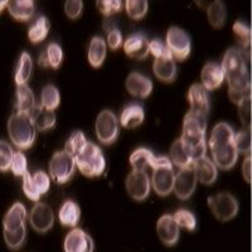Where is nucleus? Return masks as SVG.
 Segmentation results:
<instances>
[{"mask_svg": "<svg viewBox=\"0 0 252 252\" xmlns=\"http://www.w3.org/2000/svg\"><path fill=\"white\" fill-rule=\"evenodd\" d=\"M220 67L228 82L229 100L238 105L246 97H251L250 56L240 47H232L224 53Z\"/></svg>", "mask_w": 252, "mask_h": 252, "instance_id": "nucleus-1", "label": "nucleus"}, {"mask_svg": "<svg viewBox=\"0 0 252 252\" xmlns=\"http://www.w3.org/2000/svg\"><path fill=\"white\" fill-rule=\"evenodd\" d=\"M96 6L101 14L111 17L120 12L123 8V0H96Z\"/></svg>", "mask_w": 252, "mask_h": 252, "instance_id": "nucleus-41", "label": "nucleus"}, {"mask_svg": "<svg viewBox=\"0 0 252 252\" xmlns=\"http://www.w3.org/2000/svg\"><path fill=\"white\" fill-rule=\"evenodd\" d=\"M145 120L144 107L139 103H129L124 107L120 115V124L125 129H135L140 126Z\"/></svg>", "mask_w": 252, "mask_h": 252, "instance_id": "nucleus-23", "label": "nucleus"}, {"mask_svg": "<svg viewBox=\"0 0 252 252\" xmlns=\"http://www.w3.org/2000/svg\"><path fill=\"white\" fill-rule=\"evenodd\" d=\"M207 203L213 216L220 222L233 220L240 209L237 199L228 192H220L215 195H211L207 199Z\"/></svg>", "mask_w": 252, "mask_h": 252, "instance_id": "nucleus-7", "label": "nucleus"}, {"mask_svg": "<svg viewBox=\"0 0 252 252\" xmlns=\"http://www.w3.org/2000/svg\"><path fill=\"white\" fill-rule=\"evenodd\" d=\"M166 48L175 61L183 62L192 52L190 37L184 29L179 27H170L166 32Z\"/></svg>", "mask_w": 252, "mask_h": 252, "instance_id": "nucleus-8", "label": "nucleus"}, {"mask_svg": "<svg viewBox=\"0 0 252 252\" xmlns=\"http://www.w3.org/2000/svg\"><path fill=\"white\" fill-rule=\"evenodd\" d=\"M207 10V19L215 29H220L227 19V9L223 0H215Z\"/></svg>", "mask_w": 252, "mask_h": 252, "instance_id": "nucleus-32", "label": "nucleus"}, {"mask_svg": "<svg viewBox=\"0 0 252 252\" xmlns=\"http://www.w3.org/2000/svg\"><path fill=\"white\" fill-rule=\"evenodd\" d=\"M107 56V44L106 40L102 37L92 38L90 40L89 51H87V58H89V63L94 68H100L103 64Z\"/></svg>", "mask_w": 252, "mask_h": 252, "instance_id": "nucleus-24", "label": "nucleus"}, {"mask_svg": "<svg viewBox=\"0 0 252 252\" xmlns=\"http://www.w3.org/2000/svg\"><path fill=\"white\" fill-rule=\"evenodd\" d=\"M13 154H14V152H13L10 144L4 140H0V172L10 170Z\"/></svg>", "mask_w": 252, "mask_h": 252, "instance_id": "nucleus-44", "label": "nucleus"}, {"mask_svg": "<svg viewBox=\"0 0 252 252\" xmlns=\"http://www.w3.org/2000/svg\"><path fill=\"white\" fill-rule=\"evenodd\" d=\"M32 177H33V181H34L40 194L43 195L46 193H48L49 187H51V179H49V175L46 172L38 170L34 174H32Z\"/></svg>", "mask_w": 252, "mask_h": 252, "instance_id": "nucleus-48", "label": "nucleus"}, {"mask_svg": "<svg viewBox=\"0 0 252 252\" xmlns=\"http://www.w3.org/2000/svg\"><path fill=\"white\" fill-rule=\"evenodd\" d=\"M124 39L121 32L119 31L116 27H114L112 29H110L109 33H107V46L112 49V51H118L119 48L123 47Z\"/></svg>", "mask_w": 252, "mask_h": 252, "instance_id": "nucleus-49", "label": "nucleus"}, {"mask_svg": "<svg viewBox=\"0 0 252 252\" xmlns=\"http://www.w3.org/2000/svg\"><path fill=\"white\" fill-rule=\"evenodd\" d=\"M10 170L15 177H23L28 172V160H27L26 155L20 152H15L13 154L12 163H10Z\"/></svg>", "mask_w": 252, "mask_h": 252, "instance_id": "nucleus-42", "label": "nucleus"}, {"mask_svg": "<svg viewBox=\"0 0 252 252\" xmlns=\"http://www.w3.org/2000/svg\"><path fill=\"white\" fill-rule=\"evenodd\" d=\"M153 72H154V75L157 76L158 80H160L161 82H174L175 78H177L178 69L177 64H175V60L170 55V52H166L165 55L159 58H154Z\"/></svg>", "mask_w": 252, "mask_h": 252, "instance_id": "nucleus-17", "label": "nucleus"}, {"mask_svg": "<svg viewBox=\"0 0 252 252\" xmlns=\"http://www.w3.org/2000/svg\"><path fill=\"white\" fill-rule=\"evenodd\" d=\"M207 116L188 111L184 116L182 136L179 139L192 154L193 161L206 157ZM194 164V163H193Z\"/></svg>", "mask_w": 252, "mask_h": 252, "instance_id": "nucleus-3", "label": "nucleus"}, {"mask_svg": "<svg viewBox=\"0 0 252 252\" xmlns=\"http://www.w3.org/2000/svg\"><path fill=\"white\" fill-rule=\"evenodd\" d=\"M201 80L202 86L207 90V91H213L222 86V83L224 82V75L222 71L220 63L217 62H207L203 66L201 72Z\"/></svg>", "mask_w": 252, "mask_h": 252, "instance_id": "nucleus-21", "label": "nucleus"}, {"mask_svg": "<svg viewBox=\"0 0 252 252\" xmlns=\"http://www.w3.org/2000/svg\"><path fill=\"white\" fill-rule=\"evenodd\" d=\"M15 94H17V103H15L17 112H23V114L31 115V112L37 106L35 96L31 87L27 86V85L18 86Z\"/></svg>", "mask_w": 252, "mask_h": 252, "instance_id": "nucleus-30", "label": "nucleus"}, {"mask_svg": "<svg viewBox=\"0 0 252 252\" xmlns=\"http://www.w3.org/2000/svg\"><path fill=\"white\" fill-rule=\"evenodd\" d=\"M172 216L179 228H184L187 231H194L195 227H197V218H195L194 213H192L188 209H178Z\"/></svg>", "mask_w": 252, "mask_h": 252, "instance_id": "nucleus-38", "label": "nucleus"}, {"mask_svg": "<svg viewBox=\"0 0 252 252\" xmlns=\"http://www.w3.org/2000/svg\"><path fill=\"white\" fill-rule=\"evenodd\" d=\"M75 157L66 150H60L52 155L49 160V177L58 184H66L76 172Z\"/></svg>", "mask_w": 252, "mask_h": 252, "instance_id": "nucleus-6", "label": "nucleus"}, {"mask_svg": "<svg viewBox=\"0 0 252 252\" xmlns=\"http://www.w3.org/2000/svg\"><path fill=\"white\" fill-rule=\"evenodd\" d=\"M232 31L235 33V37L237 39L240 48L246 53L251 56V28L249 24H246L242 20L235 22L232 27Z\"/></svg>", "mask_w": 252, "mask_h": 252, "instance_id": "nucleus-34", "label": "nucleus"}, {"mask_svg": "<svg viewBox=\"0 0 252 252\" xmlns=\"http://www.w3.org/2000/svg\"><path fill=\"white\" fill-rule=\"evenodd\" d=\"M179 226L172 215H163L157 222V232L166 246H174L179 240Z\"/></svg>", "mask_w": 252, "mask_h": 252, "instance_id": "nucleus-18", "label": "nucleus"}, {"mask_svg": "<svg viewBox=\"0 0 252 252\" xmlns=\"http://www.w3.org/2000/svg\"><path fill=\"white\" fill-rule=\"evenodd\" d=\"M174 172L173 168H155L153 169L152 184L154 192L160 197H166L173 192V186H174Z\"/></svg>", "mask_w": 252, "mask_h": 252, "instance_id": "nucleus-15", "label": "nucleus"}, {"mask_svg": "<svg viewBox=\"0 0 252 252\" xmlns=\"http://www.w3.org/2000/svg\"><path fill=\"white\" fill-rule=\"evenodd\" d=\"M94 131L101 144H114L119 138V120L116 115L111 110H102L94 123Z\"/></svg>", "mask_w": 252, "mask_h": 252, "instance_id": "nucleus-9", "label": "nucleus"}, {"mask_svg": "<svg viewBox=\"0 0 252 252\" xmlns=\"http://www.w3.org/2000/svg\"><path fill=\"white\" fill-rule=\"evenodd\" d=\"M193 168H194L195 175H197V181L201 182L202 184L211 186V184L217 181V166L209 158L203 157L195 160L194 164H193Z\"/></svg>", "mask_w": 252, "mask_h": 252, "instance_id": "nucleus-22", "label": "nucleus"}, {"mask_svg": "<svg viewBox=\"0 0 252 252\" xmlns=\"http://www.w3.org/2000/svg\"><path fill=\"white\" fill-rule=\"evenodd\" d=\"M126 192L134 201H145L150 194V179L144 170H132L125 182Z\"/></svg>", "mask_w": 252, "mask_h": 252, "instance_id": "nucleus-10", "label": "nucleus"}, {"mask_svg": "<svg viewBox=\"0 0 252 252\" xmlns=\"http://www.w3.org/2000/svg\"><path fill=\"white\" fill-rule=\"evenodd\" d=\"M63 249L64 252H94V245L89 233L75 227L67 233Z\"/></svg>", "mask_w": 252, "mask_h": 252, "instance_id": "nucleus-13", "label": "nucleus"}, {"mask_svg": "<svg viewBox=\"0 0 252 252\" xmlns=\"http://www.w3.org/2000/svg\"><path fill=\"white\" fill-rule=\"evenodd\" d=\"M83 1L82 0H66L64 1V13L72 20H76L82 15Z\"/></svg>", "mask_w": 252, "mask_h": 252, "instance_id": "nucleus-47", "label": "nucleus"}, {"mask_svg": "<svg viewBox=\"0 0 252 252\" xmlns=\"http://www.w3.org/2000/svg\"><path fill=\"white\" fill-rule=\"evenodd\" d=\"M155 155L152 150L146 148H139L134 150L130 155V164L132 166V170H144L145 172L148 166L152 165L153 159Z\"/></svg>", "mask_w": 252, "mask_h": 252, "instance_id": "nucleus-35", "label": "nucleus"}, {"mask_svg": "<svg viewBox=\"0 0 252 252\" xmlns=\"http://www.w3.org/2000/svg\"><path fill=\"white\" fill-rule=\"evenodd\" d=\"M168 51L165 44L160 39H153L149 42V53L154 56V58H159L164 56Z\"/></svg>", "mask_w": 252, "mask_h": 252, "instance_id": "nucleus-50", "label": "nucleus"}, {"mask_svg": "<svg viewBox=\"0 0 252 252\" xmlns=\"http://www.w3.org/2000/svg\"><path fill=\"white\" fill-rule=\"evenodd\" d=\"M209 150L213 163L222 170L232 169L238 160L235 144V131L227 123H218L211 131Z\"/></svg>", "mask_w": 252, "mask_h": 252, "instance_id": "nucleus-2", "label": "nucleus"}, {"mask_svg": "<svg viewBox=\"0 0 252 252\" xmlns=\"http://www.w3.org/2000/svg\"><path fill=\"white\" fill-rule=\"evenodd\" d=\"M31 118L35 125L37 131H48V130L53 129L57 123L55 111L44 109L40 105H37L34 110L31 112Z\"/></svg>", "mask_w": 252, "mask_h": 252, "instance_id": "nucleus-28", "label": "nucleus"}, {"mask_svg": "<svg viewBox=\"0 0 252 252\" xmlns=\"http://www.w3.org/2000/svg\"><path fill=\"white\" fill-rule=\"evenodd\" d=\"M8 12L18 22H28L34 15L35 5L33 0H10Z\"/></svg>", "mask_w": 252, "mask_h": 252, "instance_id": "nucleus-26", "label": "nucleus"}, {"mask_svg": "<svg viewBox=\"0 0 252 252\" xmlns=\"http://www.w3.org/2000/svg\"><path fill=\"white\" fill-rule=\"evenodd\" d=\"M3 235L6 246L10 250H13V251H15V250L22 249V246H23L24 242H26L27 228L22 229V231H18V232L3 233Z\"/></svg>", "mask_w": 252, "mask_h": 252, "instance_id": "nucleus-46", "label": "nucleus"}, {"mask_svg": "<svg viewBox=\"0 0 252 252\" xmlns=\"http://www.w3.org/2000/svg\"><path fill=\"white\" fill-rule=\"evenodd\" d=\"M9 1H10V0H0V13L3 12L5 8H8Z\"/></svg>", "mask_w": 252, "mask_h": 252, "instance_id": "nucleus-53", "label": "nucleus"}, {"mask_svg": "<svg viewBox=\"0 0 252 252\" xmlns=\"http://www.w3.org/2000/svg\"><path fill=\"white\" fill-rule=\"evenodd\" d=\"M170 160L174 165L179 166L181 168H187V166L193 165V158L189 149L182 143L181 139H177V140L173 141L172 146H170Z\"/></svg>", "mask_w": 252, "mask_h": 252, "instance_id": "nucleus-29", "label": "nucleus"}, {"mask_svg": "<svg viewBox=\"0 0 252 252\" xmlns=\"http://www.w3.org/2000/svg\"><path fill=\"white\" fill-rule=\"evenodd\" d=\"M63 62V51L58 43H49L38 58V64L43 68L58 69Z\"/></svg>", "mask_w": 252, "mask_h": 252, "instance_id": "nucleus-25", "label": "nucleus"}, {"mask_svg": "<svg viewBox=\"0 0 252 252\" xmlns=\"http://www.w3.org/2000/svg\"><path fill=\"white\" fill-rule=\"evenodd\" d=\"M235 144L238 154H251V130H241L235 132Z\"/></svg>", "mask_w": 252, "mask_h": 252, "instance_id": "nucleus-40", "label": "nucleus"}, {"mask_svg": "<svg viewBox=\"0 0 252 252\" xmlns=\"http://www.w3.org/2000/svg\"><path fill=\"white\" fill-rule=\"evenodd\" d=\"M23 192L27 197L33 202H39L42 194L38 190L37 186H35L34 181H33V177L29 172H27L26 174L23 175Z\"/></svg>", "mask_w": 252, "mask_h": 252, "instance_id": "nucleus-45", "label": "nucleus"}, {"mask_svg": "<svg viewBox=\"0 0 252 252\" xmlns=\"http://www.w3.org/2000/svg\"><path fill=\"white\" fill-rule=\"evenodd\" d=\"M87 143L89 141H87L85 134L80 131V130H76V131H73L69 135L68 140L66 141V145H64V150L73 155V157H76Z\"/></svg>", "mask_w": 252, "mask_h": 252, "instance_id": "nucleus-39", "label": "nucleus"}, {"mask_svg": "<svg viewBox=\"0 0 252 252\" xmlns=\"http://www.w3.org/2000/svg\"><path fill=\"white\" fill-rule=\"evenodd\" d=\"M49 29H51V23H49L48 18L39 17L28 29L29 40L33 44L42 43L48 35Z\"/></svg>", "mask_w": 252, "mask_h": 252, "instance_id": "nucleus-33", "label": "nucleus"}, {"mask_svg": "<svg viewBox=\"0 0 252 252\" xmlns=\"http://www.w3.org/2000/svg\"><path fill=\"white\" fill-rule=\"evenodd\" d=\"M208 92L201 83H193L188 90V102L190 106L189 111L207 116L211 109Z\"/></svg>", "mask_w": 252, "mask_h": 252, "instance_id": "nucleus-16", "label": "nucleus"}, {"mask_svg": "<svg viewBox=\"0 0 252 252\" xmlns=\"http://www.w3.org/2000/svg\"><path fill=\"white\" fill-rule=\"evenodd\" d=\"M124 52L126 56H129L130 58L134 60H145L149 55V40L144 34L136 33V34H131L129 38H126V40L123 43Z\"/></svg>", "mask_w": 252, "mask_h": 252, "instance_id": "nucleus-20", "label": "nucleus"}, {"mask_svg": "<svg viewBox=\"0 0 252 252\" xmlns=\"http://www.w3.org/2000/svg\"><path fill=\"white\" fill-rule=\"evenodd\" d=\"M75 161L81 174L87 178L100 177L106 169V159L102 150L100 146L90 141L76 155Z\"/></svg>", "mask_w": 252, "mask_h": 252, "instance_id": "nucleus-5", "label": "nucleus"}, {"mask_svg": "<svg viewBox=\"0 0 252 252\" xmlns=\"http://www.w3.org/2000/svg\"><path fill=\"white\" fill-rule=\"evenodd\" d=\"M61 103L60 91L53 85H47L40 92V106L47 110L55 111Z\"/></svg>", "mask_w": 252, "mask_h": 252, "instance_id": "nucleus-36", "label": "nucleus"}, {"mask_svg": "<svg viewBox=\"0 0 252 252\" xmlns=\"http://www.w3.org/2000/svg\"><path fill=\"white\" fill-rule=\"evenodd\" d=\"M197 182V175H195L193 165L181 168L174 177L173 192L175 193L177 198H179L181 201H187L194 193Z\"/></svg>", "mask_w": 252, "mask_h": 252, "instance_id": "nucleus-11", "label": "nucleus"}, {"mask_svg": "<svg viewBox=\"0 0 252 252\" xmlns=\"http://www.w3.org/2000/svg\"><path fill=\"white\" fill-rule=\"evenodd\" d=\"M125 10L131 19L140 20L149 10V3L148 0H125Z\"/></svg>", "mask_w": 252, "mask_h": 252, "instance_id": "nucleus-37", "label": "nucleus"}, {"mask_svg": "<svg viewBox=\"0 0 252 252\" xmlns=\"http://www.w3.org/2000/svg\"><path fill=\"white\" fill-rule=\"evenodd\" d=\"M251 157H246L242 164V177L249 184H251Z\"/></svg>", "mask_w": 252, "mask_h": 252, "instance_id": "nucleus-51", "label": "nucleus"}, {"mask_svg": "<svg viewBox=\"0 0 252 252\" xmlns=\"http://www.w3.org/2000/svg\"><path fill=\"white\" fill-rule=\"evenodd\" d=\"M237 112L245 130H251V97H246L237 105Z\"/></svg>", "mask_w": 252, "mask_h": 252, "instance_id": "nucleus-43", "label": "nucleus"}, {"mask_svg": "<svg viewBox=\"0 0 252 252\" xmlns=\"http://www.w3.org/2000/svg\"><path fill=\"white\" fill-rule=\"evenodd\" d=\"M28 212L23 203L15 202L3 218V233H13L26 229V220Z\"/></svg>", "mask_w": 252, "mask_h": 252, "instance_id": "nucleus-14", "label": "nucleus"}, {"mask_svg": "<svg viewBox=\"0 0 252 252\" xmlns=\"http://www.w3.org/2000/svg\"><path fill=\"white\" fill-rule=\"evenodd\" d=\"M125 86L131 96L138 98L149 97L153 92V82L149 77L139 72H131L126 78Z\"/></svg>", "mask_w": 252, "mask_h": 252, "instance_id": "nucleus-19", "label": "nucleus"}, {"mask_svg": "<svg viewBox=\"0 0 252 252\" xmlns=\"http://www.w3.org/2000/svg\"><path fill=\"white\" fill-rule=\"evenodd\" d=\"M80 218L81 209L75 201L67 199L66 202H63L60 208V212H58V220H60L62 226L75 228L80 223Z\"/></svg>", "mask_w": 252, "mask_h": 252, "instance_id": "nucleus-27", "label": "nucleus"}, {"mask_svg": "<svg viewBox=\"0 0 252 252\" xmlns=\"http://www.w3.org/2000/svg\"><path fill=\"white\" fill-rule=\"evenodd\" d=\"M8 134L18 149H31L37 139V129L31 115L23 112L13 114L8 120Z\"/></svg>", "mask_w": 252, "mask_h": 252, "instance_id": "nucleus-4", "label": "nucleus"}, {"mask_svg": "<svg viewBox=\"0 0 252 252\" xmlns=\"http://www.w3.org/2000/svg\"><path fill=\"white\" fill-rule=\"evenodd\" d=\"M213 1H215V0H194V3L202 9H207Z\"/></svg>", "mask_w": 252, "mask_h": 252, "instance_id": "nucleus-52", "label": "nucleus"}, {"mask_svg": "<svg viewBox=\"0 0 252 252\" xmlns=\"http://www.w3.org/2000/svg\"><path fill=\"white\" fill-rule=\"evenodd\" d=\"M29 222L35 232L47 233L55 224V213L53 209L46 203L35 202L34 207L29 213Z\"/></svg>", "mask_w": 252, "mask_h": 252, "instance_id": "nucleus-12", "label": "nucleus"}, {"mask_svg": "<svg viewBox=\"0 0 252 252\" xmlns=\"http://www.w3.org/2000/svg\"><path fill=\"white\" fill-rule=\"evenodd\" d=\"M33 72V61L29 56L28 52H22L19 60H18L17 68H15L14 81L17 83V86H22V85H27Z\"/></svg>", "mask_w": 252, "mask_h": 252, "instance_id": "nucleus-31", "label": "nucleus"}]
</instances>
